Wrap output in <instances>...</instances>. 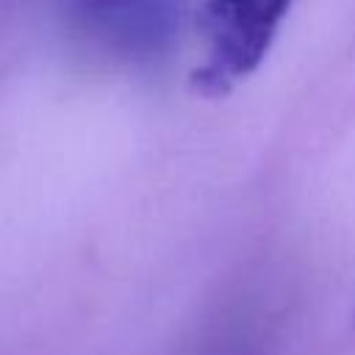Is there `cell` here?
<instances>
[{
	"label": "cell",
	"instance_id": "obj_2",
	"mask_svg": "<svg viewBox=\"0 0 355 355\" xmlns=\"http://www.w3.org/2000/svg\"><path fill=\"white\" fill-rule=\"evenodd\" d=\"M153 0H69L72 17L103 33H133L150 17Z\"/></svg>",
	"mask_w": 355,
	"mask_h": 355
},
{
	"label": "cell",
	"instance_id": "obj_1",
	"mask_svg": "<svg viewBox=\"0 0 355 355\" xmlns=\"http://www.w3.org/2000/svg\"><path fill=\"white\" fill-rule=\"evenodd\" d=\"M294 0H205L200 28L205 61L194 72L205 94L227 92L247 78L269 53Z\"/></svg>",
	"mask_w": 355,
	"mask_h": 355
}]
</instances>
